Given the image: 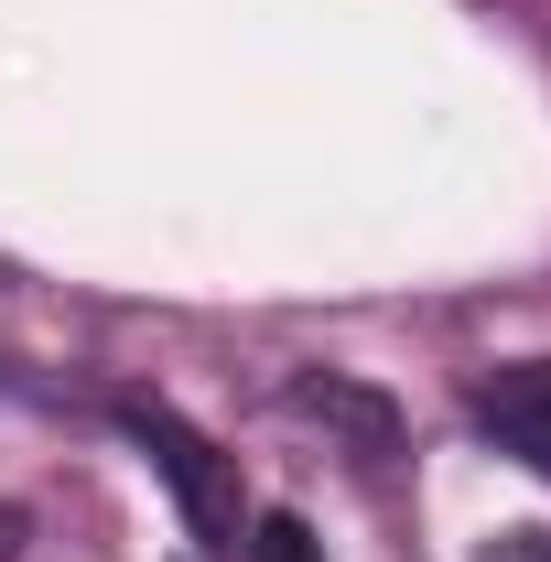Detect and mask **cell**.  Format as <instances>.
<instances>
[{"label": "cell", "mask_w": 551, "mask_h": 562, "mask_svg": "<svg viewBox=\"0 0 551 562\" xmlns=\"http://www.w3.org/2000/svg\"><path fill=\"white\" fill-rule=\"evenodd\" d=\"M476 432L497 454H519L530 476L551 487V357H519V368H497L476 390Z\"/></svg>", "instance_id": "7a4b0ae2"}, {"label": "cell", "mask_w": 551, "mask_h": 562, "mask_svg": "<svg viewBox=\"0 0 551 562\" xmlns=\"http://www.w3.org/2000/svg\"><path fill=\"white\" fill-rule=\"evenodd\" d=\"M249 552H260V562H314V552H303V519H260Z\"/></svg>", "instance_id": "3957f363"}, {"label": "cell", "mask_w": 551, "mask_h": 562, "mask_svg": "<svg viewBox=\"0 0 551 562\" xmlns=\"http://www.w3.org/2000/svg\"><path fill=\"white\" fill-rule=\"evenodd\" d=\"M486 562H551V541H541V530H508V541H497Z\"/></svg>", "instance_id": "277c9868"}, {"label": "cell", "mask_w": 551, "mask_h": 562, "mask_svg": "<svg viewBox=\"0 0 551 562\" xmlns=\"http://www.w3.org/2000/svg\"><path fill=\"white\" fill-rule=\"evenodd\" d=\"M11 552H22V519H11V508H0V562H11Z\"/></svg>", "instance_id": "5b68a950"}, {"label": "cell", "mask_w": 551, "mask_h": 562, "mask_svg": "<svg viewBox=\"0 0 551 562\" xmlns=\"http://www.w3.org/2000/svg\"><path fill=\"white\" fill-rule=\"evenodd\" d=\"M131 443L151 454V465H162V487L184 497V519L206 530L216 552H238V476L216 465V443H206V432H184L173 412H151V401H131Z\"/></svg>", "instance_id": "6da1fadb"}]
</instances>
